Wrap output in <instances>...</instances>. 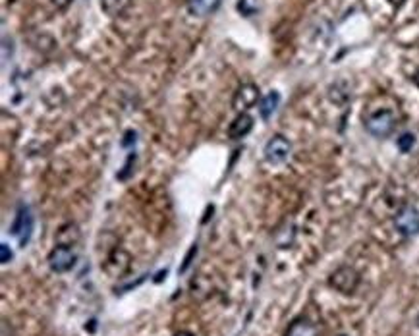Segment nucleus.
<instances>
[{"instance_id": "13", "label": "nucleus", "mask_w": 419, "mask_h": 336, "mask_svg": "<svg viewBox=\"0 0 419 336\" xmlns=\"http://www.w3.org/2000/svg\"><path fill=\"white\" fill-rule=\"evenodd\" d=\"M278 105H280V95L278 91H268L265 97H261L259 101V114L263 120H268V118L275 114V110L278 109Z\"/></svg>"}, {"instance_id": "19", "label": "nucleus", "mask_w": 419, "mask_h": 336, "mask_svg": "<svg viewBox=\"0 0 419 336\" xmlns=\"http://www.w3.org/2000/svg\"><path fill=\"white\" fill-rule=\"evenodd\" d=\"M49 2H51L52 6H54L56 10H66L74 0H49Z\"/></svg>"}, {"instance_id": "22", "label": "nucleus", "mask_w": 419, "mask_h": 336, "mask_svg": "<svg viewBox=\"0 0 419 336\" xmlns=\"http://www.w3.org/2000/svg\"><path fill=\"white\" fill-rule=\"evenodd\" d=\"M8 330H12V327L8 325V321H2V336H14V333H10Z\"/></svg>"}, {"instance_id": "18", "label": "nucleus", "mask_w": 419, "mask_h": 336, "mask_svg": "<svg viewBox=\"0 0 419 336\" xmlns=\"http://www.w3.org/2000/svg\"><path fill=\"white\" fill-rule=\"evenodd\" d=\"M12 259H14V253H12V250L8 247V244H0V261L6 265V263H10Z\"/></svg>"}, {"instance_id": "24", "label": "nucleus", "mask_w": 419, "mask_h": 336, "mask_svg": "<svg viewBox=\"0 0 419 336\" xmlns=\"http://www.w3.org/2000/svg\"><path fill=\"white\" fill-rule=\"evenodd\" d=\"M174 336H195V335H192V333H188V330H180V333H176V335Z\"/></svg>"}, {"instance_id": "26", "label": "nucleus", "mask_w": 419, "mask_h": 336, "mask_svg": "<svg viewBox=\"0 0 419 336\" xmlns=\"http://www.w3.org/2000/svg\"><path fill=\"white\" fill-rule=\"evenodd\" d=\"M418 327H419V317H418Z\"/></svg>"}, {"instance_id": "20", "label": "nucleus", "mask_w": 419, "mask_h": 336, "mask_svg": "<svg viewBox=\"0 0 419 336\" xmlns=\"http://www.w3.org/2000/svg\"><path fill=\"white\" fill-rule=\"evenodd\" d=\"M134 160H135V155H130V157H128V162H126V167H124V172H120V174H118V178H120V180H124V178L128 176V172L132 170V168H130V165H132Z\"/></svg>"}, {"instance_id": "8", "label": "nucleus", "mask_w": 419, "mask_h": 336, "mask_svg": "<svg viewBox=\"0 0 419 336\" xmlns=\"http://www.w3.org/2000/svg\"><path fill=\"white\" fill-rule=\"evenodd\" d=\"M394 228L402 236L419 234V211L411 205L402 207L394 217Z\"/></svg>"}, {"instance_id": "25", "label": "nucleus", "mask_w": 419, "mask_h": 336, "mask_svg": "<svg viewBox=\"0 0 419 336\" xmlns=\"http://www.w3.org/2000/svg\"><path fill=\"white\" fill-rule=\"evenodd\" d=\"M413 84H416L419 87V70H418V72H416V76H413Z\"/></svg>"}, {"instance_id": "7", "label": "nucleus", "mask_w": 419, "mask_h": 336, "mask_svg": "<svg viewBox=\"0 0 419 336\" xmlns=\"http://www.w3.org/2000/svg\"><path fill=\"white\" fill-rule=\"evenodd\" d=\"M261 91L255 84H242L236 89L234 97H232V109L238 112H245V110L253 109L255 105H259Z\"/></svg>"}, {"instance_id": "16", "label": "nucleus", "mask_w": 419, "mask_h": 336, "mask_svg": "<svg viewBox=\"0 0 419 336\" xmlns=\"http://www.w3.org/2000/svg\"><path fill=\"white\" fill-rule=\"evenodd\" d=\"M396 145H398V149H400L402 153H410L411 147L416 145V135H413V134H402L400 137H398Z\"/></svg>"}, {"instance_id": "12", "label": "nucleus", "mask_w": 419, "mask_h": 336, "mask_svg": "<svg viewBox=\"0 0 419 336\" xmlns=\"http://www.w3.org/2000/svg\"><path fill=\"white\" fill-rule=\"evenodd\" d=\"M222 0H188V10L192 16L205 17L215 14L220 8Z\"/></svg>"}, {"instance_id": "21", "label": "nucleus", "mask_w": 419, "mask_h": 336, "mask_svg": "<svg viewBox=\"0 0 419 336\" xmlns=\"http://www.w3.org/2000/svg\"><path fill=\"white\" fill-rule=\"evenodd\" d=\"M132 142L135 143V132H132V130H130V132H126V139L122 142V145H124V147H128V145H130Z\"/></svg>"}, {"instance_id": "2", "label": "nucleus", "mask_w": 419, "mask_h": 336, "mask_svg": "<svg viewBox=\"0 0 419 336\" xmlns=\"http://www.w3.org/2000/svg\"><path fill=\"white\" fill-rule=\"evenodd\" d=\"M360 282H361L360 273L353 269V267H348V265L338 267V269L328 277V286L344 296L353 294V292L358 290Z\"/></svg>"}, {"instance_id": "9", "label": "nucleus", "mask_w": 419, "mask_h": 336, "mask_svg": "<svg viewBox=\"0 0 419 336\" xmlns=\"http://www.w3.org/2000/svg\"><path fill=\"white\" fill-rule=\"evenodd\" d=\"M56 245H64V247H74L82 242V230L76 222H66L56 230Z\"/></svg>"}, {"instance_id": "1", "label": "nucleus", "mask_w": 419, "mask_h": 336, "mask_svg": "<svg viewBox=\"0 0 419 336\" xmlns=\"http://www.w3.org/2000/svg\"><path fill=\"white\" fill-rule=\"evenodd\" d=\"M396 114L388 109L375 110L365 118V130L373 137H388L396 130Z\"/></svg>"}, {"instance_id": "17", "label": "nucleus", "mask_w": 419, "mask_h": 336, "mask_svg": "<svg viewBox=\"0 0 419 336\" xmlns=\"http://www.w3.org/2000/svg\"><path fill=\"white\" fill-rule=\"evenodd\" d=\"M197 255V244H193L192 247H190V252L185 253L184 257V263H182V267H180V273H185V270L190 269V265L193 263V257Z\"/></svg>"}, {"instance_id": "23", "label": "nucleus", "mask_w": 419, "mask_h": 336, "mask_svg": "<svg viewBox=\"0 0 419 336\" xmlns=\"http://www.w3.org/2000/svg\"><path fill=\"white\" fill-rule=\"evenodd\" d=\"M386 2H388L390 6H394V8H400V6H402L406 0H386Z\"/></svg>"}, {"instance_id": "4", "label": "nucleus", "mask_w": 419, "mask_h": 336, "mask_svg": "<svg viewBox=\"0 0 419 336\" xmlns=\"http://www.w3.org/2000/svg\"><path fill=\"white\" fill-rule=\"evenodd\" d=\"M101 267L110 278H122L130 270V267H132V255L126 250L116 247V250H112L107 255V259L102 261Z\"/></svg>"}, {"instance_id": "3", "label": "nucleus", "mask_w": 419, "mask_h": 336, "mask_svg": "<svg viewBox=\"0 0 419 336\" xmlns=\"http://www.w3.org/2000/svg\"><path fill=\"white\" fill-rule=\"evenodd\" d=\"M10 234L16 236L22 247H26L29 244V238L33 234V215H31V211H29L27 205H20L17 207L16 219L12 222V227H10Z\"/></svg>"}, {"instance_id": "14", "label": "nucleus", "mask_w": 419, "mask_h": 336, "mask_svg": "<svg viewBox=\"0 0 419 336\" xmlns=\"http://www.w3.org/2000/svg\"><path fill=\"white\" fill-rule=\"evenodd\" d=\"M286 336H321L319 335V327L310 319H298L294 321Z\"/></svg>"}, {"instance_id": "5", "label": "nucleus", "mask_w": 419, "mask_h": 336, "mask_svg": "<svg viewBox=\"0 0 419 336\" xmlns=\"http://www.w3.org/2000/svg\"><path fill=\"white\" fill-rule=\"evenodd\" d=\"M49 267L52 273L62 275L68 270L74 269L77 261V253L74 252V247H64V245H56L51 253H49Z\"/></svg>"}, {"instance_id": "11", "label": "nucleus", "mask_w": 419, "mask_h": 336, "mask_svg": "<svg viewBox=\"0 0 419 336\" xmlns=\"http://www.w3.org/2000/svg\"><path fill=\"white\" fill-rule=\"evenodd\" d=\"M273 240H275V244H277V247H280V250L292 247L294 240H296V224H294L292 220H284V222L275 230Z\"/></svg>"}, {"instance_id": "27", "label": "nucleus", "mask_w": 419, "mask_h": 336, "mask_svg": "<svg viewBox=\"0 0 419 336\" xmlns=\"http://www.w3.org/2000/svg\"><path fill=\"white\" fill-rule=\"evenodd\" d=\"M338 336H348V335H338Z\"/></svg>"}, {"instance_id": "10", "label": "nucleus", "mask_w": 419, "mask_h": 336, "mask_svg": "<svg viewBox=\"0 0 419 336\" xmlns=\"http://www.w3.org/2000/svg\"><path fill=\"white\" fill-rule=\"evenodd\" d=\"M253 130V118L247 112H240L234 118V122L228 126V135L230 139H242Z\"/></svg>"}, {"instance_id": "6", "label": "nucleus", "mask_w": 419, "mask_h": 336, "mask_svg": "<svg viewBox=\"0 0 419 336\" xmlns=\"http://www.w3.org/2000/svg\"><path fill=\"white\" fill-rule=\"evenodd\" d=\"M290 153H292V143L288 142L284 135L278 134L268 139L263 155H265V160L271 165H282L288 160Z\"/></svg>"}, {"instance_id": "15", "label": "nucleus", "mask_w": 419, "mask_h": 336, "mask_svg": "<svg viewBox=\"0 0 419 336\" xmlns=\"http://www.w3.org/2000/svg\"><path fill=\"white\" fill-rule=\"evenodd\" d=\"M132 6V0H101V10L110 17L122 16Z\"/></svg>"}]
</instances>
